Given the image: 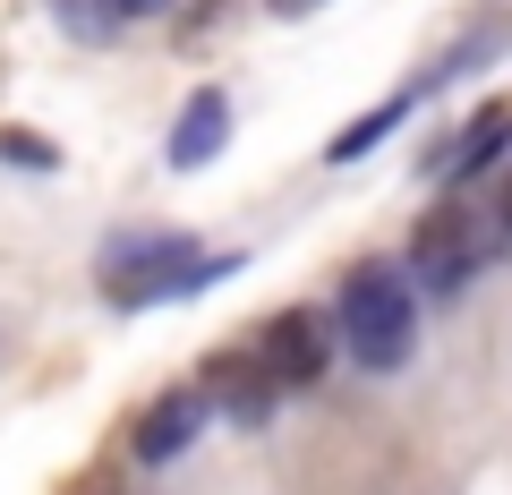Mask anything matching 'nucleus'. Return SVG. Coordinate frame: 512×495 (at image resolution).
Masks as SVG:
<instances>
[{
  "instance_id": "obj_1",
  "label": "nucleus",
  "mask_w": 512,
  "mask_h": 495,
  "mask_svg": "<svg viewBox=\"0 0 512 495\" xmlns=\"http://www.w3.org/2000/svg\"><path fill=\"white\" fill-rule=\"evenodd\" d=\"M333 333H342V350L367 367V376H393V367L419 350V291H410L402 265H350L342 274V299H333Z\"/></svg>"
},
{
  "instance_id": "obj_2",
  "label": "nucleus",
  "mask_w": 512,
  "mask_h": 495,
  "mask_svg": "<svg viewBox=\"0 0 512 495\" xmlns=\"http://www.w3.org/2000/svg\"><path fill=\"white\" fill-rule=\"evenodd\" d=\"M214 274H222V257H197V239L146 231V239H111V257H103L94 282H103L111 308H154V299H188Z\"/></svg>"
},
{
  "instance_id": "obj_3",
  "label": "nucleus",
  "mask_w": 512,
  "mask_h": 495,
  "mask_svg": "<svg viewBox=\"0 0 512 495\" xmlns=\"http://www.w3.org/2000/svg\"><path fill=\"white\" fill-rule=\"evenodd\" d=\"M495 257V239H487V222L470 214V205H436V214L410 231V291H436V299H453V291H470V274Z\"/></svg>"
},
{
  "instance_id": "obj_4",
  "label": "nucleus",
  "mask_w": 512,
  "mask_h": 495,
  "mask_svg": "<svg viewBox=\"0 0 512 495\" xmlns=\"http://www.w3.org/2000/svg\"><path fill=\"white\" fill-rule=\"evenodd\" d=\"M248 359H256V376L274 393H299V385H325V359H333V316H316V308H282L274 325L248 342Z\"/></svg>"
},
{
  "instance_id": "obj_5",
  "label": "nucleus",
  "mask_w": 512,
  "mask_h": 495,
  "mask_svg": "<svg viewBox=\"0 0 512 495\" xmlns=\"http://www.w3.org/2000/svg\"><path fill=\"white\" fill-rule=\"evenodd\" d=\"M205 419H214V393H205V385H171V393H154V402L137 410V427H128V453L146 461V470H163V461L197 453Z\"/></svg>"
},
{
  "instance_id": "obj_6",
  "label": "nucleus",
  "mask_w": 512,
  "mask_h": 495,
  "mask_svg": "<svg viewBox=\"0 0 512 495\" xmlns=\"http://www.w3.org/2000/svg\"><path fill=\"white\" fill-rule=\"evenodd\" d=\"M222 146H231V94H222V86H197V94L180 103V120H171V137H163V163H171V171H205Z\"/></svg>"
},
{
  "instance_id": "obj_7",
  "label": "nucleus",
  "mask_w": 512,
  "mask_h": 495,
  "mask_svg": "<svg viewBox=\"0 0 512 495\" xmlns=\"http://www.w3.org/2000/svg\"><path fill=\"white\" fill-rule=\"evenodd\" d=\"M504 146H512V103H487V111L470 120V129L453 137V154H444V171H453V188H461V180H478V171H487V163H495Z\"/></svg>"
},
{
  "instance_id": "obj_8",
  "label": "nucleus",
  "mask_w": 512,
  "mask_h": 495,
  "mask_svg": "<svg viewBox=\"0 0 512 495\" xmlns=\"http://www.w3.org/2000/svg\"><path fill=\"white\" fill-rule=\"evenodd\" d=\"M410 103H419V94H384V103L367 111V120H350V129L333 137V163H359L367 146H384V137H393V129H402V120H410Z\"/></svg>"
},
{
  "instance_id": "obj_9",
  "label": "nucleus",
  "mask_w": 512,
  "mask_h": 495,
  "mask_svg": "<svg viewBox=\"0 0 512 495\" xmlns=\"http://www.w3.org/2000/svg\"><path fill=\"white\" fill-rule=\"evenodd\" d=\"M0 163L52 180V171H60V146H52V137H35V129H0Z\"/></svg>"
},
{
  "instance_id": "obj_10",
  "label": "nucleus",
  "mask_w": 512,
  "mask_h": 495,
  "mask_svg": "<svg viewBox=\"0 0 512 495\" xmlns=\"http://www.w3.org/2000/svg\"><path fill=\"white\" fill-rule=\"evenodd\" d=\"M60 26H69L77 43H111L120 35V9H111V0H60Z\"/></svg>"
},
{
  "instance_id": "obj_11",
  "label": "nucleus",
  "mask_w": 512,
  "mask_h": 495,
  "mask_svg": "<svg viewBox=\"0 0 512 495\" xmlns=\"http://www.w3.org/2000/svg\"><path fill=\"white\" fill-rule=\"evenodd\" d=\"M111 9H120V26H128V18H163V9H180V0H111Z\"/></svg>"
}]
</instances>
